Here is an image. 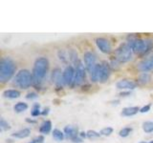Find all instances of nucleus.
Returning <instances> with one entry per match:
<instances>
[{"mask_svg": "<svg viewBox=\"0 0 153 143\" xmlns=\"http://www.w3.org/2000/svg\"><path fill=\"white\" fill-rule=\"evenodd\" d=\"M75 69L72 65L67 66L65 70L63 71V83L64 85H71L72 83L74 84L75 80Z\"/></svg>", "mask_w": 153, "mask_h": 143, "instance_id": "9", "label": "nucleus"}, {"mask_svg": "<svg viewBox=\"0 0 153 143\" xmlns=\"http://www.w3.org/2000/svg\"><path fill=\"white\" fill-rule=\"evenodd\" d=\"M90 78L92 82H99L102 78V64H97L90 74Z\"/></svg>", "mask_w": 153, "mask_h": 143, "instance_id": "14", "label": "nucleus"}, {"mask_svg": "<svg viewBox=\"0 0 153 143\" xmlns=\"http://www.w3.org/2000/svg\"><path fill=\"white\" fill-rule=\"evenodd\" d=\"M138 70L143 73H147L148 71L153 70V55L142 60L138 65Z\"/></svg>", "mask_w": 153, "mask_h": 143, "instance_id": "10", "label": "nucleus"}, {"mask_svg": "<svg viewBox=\"0 0 153 143\" xmlns=\"http://www.w3.org/2000/svg\"><path fill=\"white\" fill-rule=\"evenodd\" d=\"M86 133H87V138H89V139H95V138H99L100 137V133L96 132L94 130H88L87 132H86Z\"/></svg>", "mask_w": 153, "mask_h": 143, "instance_id": "26", "label": "nucleus"}, {"mask_svg": "<svg viewBox=\"0 0 153 143\" xmlns=\"http://www.w3.org/2000/svg\"><path fill=\"white\" fill-rule=\"evenodd\" d=\"M116 87L120 90H134L137 87V83L130 79H122L117 82Z\"/></svg>", "mask_w": 153, "mask_h": 143, "instance_id": "11", "label": "nucleus"}, {"mask_svg": "<svg viewBox=\"0 0 153 143\" xmlns=\"http://www.w3.org/2000/svg\"><path fill=\"white\" fill-rule=\"evenodd\" d=\"M14 83H16L19 88L24 89V90L30 88L31 85L33 84V74L30 73V71H28L26 69L20 70L16 74Z\"/></svg>", "mask_w": 153, "mask_h": 143, "instance_id": "4", "label": "nucleus"}, {"mask_svg": "<svg viewBox=\"0 0 153 143\" xmlns=\"http://www.w3.org/2000/svg\"><path fill=\"white\" fill-rule=\"evenodd\" d=\"M112 133H113V128L112 127H105V128L102 129L100 132V135L104 136H109Z\"/></svg>", "mask_w": 153, "mask_h": 143, "instance_id": "28", "label": "nucleus"}, {"mask_svg": "<svg viewBox=\"0 0 153 143\" xmlns=\"http://www.w3.org/2000/svg\"><path fill=\"white\" fill-rule=\"evenodd\" d=\"M27 109H28V105H27L26 103H24V102H17V103L13 106L14 112H16V113L25 112Z\"/></svg>", "mask_w": 153, "mask_h": 143, "instance_id": "21", "label": "nucleus"}, {"mask_svg": "<svg viewBox=\"0 0 153 143\" xmlns=\"http://www.w3.org/2000/svg\"><path fill=\"white\" fill-rule=\"evenodd\" d=\"M120 95H121V97H127V95H130V93L129 92H123V93H120Z\"/></svg>", "mask_w": 153, "mask_h": 143, "instance_id": "34", "label": "nucleus"}, {"mask_svg": "<svg viewBox=\"0 0 153 143\" xmlns=\"http://www.w3.org/2000/svg\"><path fill=\"white\" fill-rule=\"evenodd\" d=\"M0 129H1V131H8L11 129V126H10V124L5 120L4 118H1L0 119Z\"/></svg>", "mask_w": 153, "mask_h": 143, "instance_id": "27", "label": "nucleus"}, {"mask_svg": "<svg viewBox=\"0 0 153 143\" xmlns=\"http://www.w3.org/2000/svg\"><path fill=\"white\" fill-rule=\"evenodd\" d=\"M128 44L130 45L133 52L138 55H145L153 47V40L150 38H146V39L133 38V39H130Z\"/></svg>", "mask_w": 153, "mask_h": 143, "instance_id": "3", "label": "nucleus"}, {"mask_svg": "<svg viewBox=\"0 0 153 143\" xmlns=\"http://www.w3.org/2000/svg\"><path fill=\"white\" fill-rule=\"evenodd\" d=\"M140 109L137 106H134V107H126L123 109V111L121 113V114L123 116H135L136 114H138V112H140Z\"/></svg>", "mask_w": 153, "mask_h": 143, "instance_id": "16", "label": "nucleus"}, {"mask_svg": "<svg viewBox=\"0 0 153 143\" xmlns=\"http://www.w3.org/2000/svg\"><path fill=\"white\" fill-rule=\"evenodd\" d=\"M41 111H40V105L38 103H35L33 106L32 108V111H31V114L32 116H38L39 114H41Z\"/></svg>", "mask_w": 153, "mask_h": 143, "instance_id": "24", "label": "nucleus"}, {"mask_svg": "<svg viewBox=\"0 0 153 143\" xmlns=\"http://www.w3.org/2000/svg\"><path fill=\"white\" fill-rule=\"evenodd\" d=\"M26 98L27 99H36V98H37V94L36 93H29L26 95Z\"/></svg>", "mask_w": 153, "mask_h": 143, "instance_id": "30", "label": "nucleus"}, {"mask_svg": "<svg viewBox=\"0 0 153 143\" xmlns=\"http://www.w3.org/2000/svg\"><path fill=\"white\" fill-rule=\"evenodd\" d=\"M83 61H84V66L86 70H87L89 74H91V72L93 71L95 66L97 65V63H96V61H97L96 55L92 52H86L83 55Z\"/></svg>", "mask_w": 153, "mask_h": 143, "instance_id": "7", "label": "nucleus"}, {"mask_svg": "<svg viewBox=\"0 0 153 143\" xmlns=\"http://www.w3.org/2000/svg\"><path fill=\"white\" fill-rule=\"evenodd\" d=\"M150 108H151V105L150 104H147L146 106H143L140 109V113L142 114H146V113H148L150 111Z\"/></svg>", "mask_w": 153, "mask_h": 143, "instance_id": "29", "label": "nucleus"}, {"mask_svg": "<svg viewBox=\"0 0 153 143\" xmlns=\"http://www.w3.org/2000/svg\"><path fill=\"white\" fill-rule=\"evenodd\" d=\"M64 135L67 138H70V139H74V138L79 136V129L75 127V126H72V125H67L64 127V130H63Z\"/></svg>", "mask_w": 153, "mask_h": 143, "instance_id": "13", "label": "nucleus"}, {"mask_svg": "<svg viewBox=\"0 0 153 143\" xmlns=\"http://www.w3.org/2000/svg\"><path fill=\"white\" fill-rule=\"evenodd\" d=\"M52 81L57 87H61L63 85V73L59 68H56L52 73Z\"/></svg>", "mask_w": 153, "mask_h": 143, "instance_id": "12", "label": "nucleus"}, {"mask_svg": "<svg viewBox=\"0 0 153 143\" xmlns=\"http://www.w3.org/2000/svg\"><path fill=\"white\" fill-rule=\"evenodd\" d=\"M133 56V51L131 49L130 45L128 43H124L122 44L115 52V58L121 63H126L132 59Z\"/></svg>", "mask_w": 153, "mask_h": 143, "instance_id": "5", "label": "nucleus"}, {"mask_svg": "<svg viewBox=\"0 0 153 143\" xmlns=\"http://www.w3.org/2000/svg\"><path fill=\"white\" fill-rule=\"evenodd\" d=\"M48 70H49V60L46 57L41 56L36 59L32 72L33 85L37 86L41 84L48 73Z\"/></svg>", "mask_w": 153, "mask_h": 143, "instance_id": "1", "label": "nucleus"}, {"mask_svg": "<svg viewBox=\"0 0 153 143\" xmlns=\"http://www.w3.org/2000/svg\"><path fill=\"white\" fill-rule=\"evenodd\" d=\"M96 45L99 48V50L103 54H110L112 51V47L109 40L103 37H99L96 39Z\"/></svg>", "mask_w": 153, "mask_h": 143, "instance_id": "8", "label": "nucleus"}, {"mask_svg": "<svg viewBox=\"0 0 153 143\" xmlns=\"http://www.w3.org/2000/svg\"><path fill=\"white\" fill-rule=\"evenodd\" d=\"M143 130L146 133H153V121H146L143 123Z\"/></svg>", "mask_w": 153, "mask_h": 143, "instance_id": "23", "label": "nucleus"}, {"mask_svg": "<svg viewBox=\"0 0 153 143\" xmlns=\"http://www.w3.org/2000/svg\"><path fill=\"white\" fill-rule=\"evenodd\" d=\"M102 78H100V82H105L107 81L110 74H111V68H110V65L107 62H102Z\"/></svg>", "mask_w": 153, "mask_h": 143, "instance_id": "15", "label": "nucleus"}, {"mask_svg": "<svg viewBox=\"0 0 153 143\" xmlns=\"http://www.w3.org/2000/svg\"><path fill=\"white\" fill-rule=\"evenodd\" d=\"M52 130V122L50 120H45L41 123L39 127V133L43 135H48Z\"/></svg>", "mask_w": 153, "mask_h": 143, "instance_id": "19", "label": "nucleus"}, {"mask_svg": "<svg viewBox=\"0 0 153 143\" xmlns=\"http://www.w3.org/2000/svg\"><path fill=\"white\" fill-rule=\"evenodd\" d=\"M150 80V75L148 74L147 73H143L140 76H139V80L138 82L140 83L141 85H146L149 82Z\"/></svg>", "mask_w": 153, "mask_h": 143, "instance_id": "22", "label": "nucleus"}, {"mask_svg": "<svg viewBox=\"0 0 153 143\" xmlns=\"http://www.w3.org/2000/svg\"><path fill=\"white\" fill-rule=\"evenodd\" d=\"M21 95L20 92L17 90H6L3 92V97L6 98H10V99H16L18 98Z\"/></svg>", "mask_w": 153, "mask_h": 143, "instance_id": "18", "label": "nucleus"}, {"mask_svg": "<svg viewBox=\"0 0 153 143\" xmlns=\"http://www.w3.org/2000/svg\"><path fill=\"white\" fill-rule=\"evenodd\" d=\"M33 141H36V143H43V141H44V136H38L35 138V139H33Z\"/></svg>", "mask_w": 153, "mask_h": 143, "instance_id": "31", "label": "nucleus"}, {"mask_svg": "<svg viewBox=\"0 0 153 143\" xmlns=\"http://www.w3.org/2000/svg\"><path fill=\"white\" fill-rule=\"evenodd\" d=\"M140 143H146V141H141Z\"/></svg>", "mask_w": 153, "mask_h": 143, "instance_id": "37", "label": "nucleus"}, {"mask_svg": "<svg viewBox=\"0 0 153 143\" xmlns=\"http://www.w3.org/2000/svg\"><path fill=\"white\" fill-rule=\"evenodd\" d=\"M16 63L10 58L5 57L0 62V81L2 83H6L11 79L16 73Z\"/></svg>", "mask_w": 153, "mask_h": 143, "instance_id": "2", "label": "nucleus"}, {"mask_svg": "<svg viewBox=\"0 0 153 143\" xmlns=\"http://www.w3.org/2000/svg\"><path fill=\"white\" fill-rule=\"evenodd\" d=\"M79 137L82 139V138H85L87 137V133H86V132H80L79 133Z\"/></svg>", "mask_w": 153, "mask_h": 143, "instance_id": "33", "label": "nucleus"}, {"mask_svg": "<svg viewBox=\"0 0 153 143\" xmlns=\"http://www.w3.org/2000/svg\"><path fill=\"white\" fill-rule=\"evenodd\" d=\"M26 121L28 123H36V120H33V119H30V118H26Z\"/></svg>", "mask_w": 153, "mask_h": 143, "instance_id": "35", "label": "nucleus"}, {"mask_svg": "<svg viewBox=\"0 0 153 143\" xmlns=\"http://www.w3.org/2000/svg\"><path fill=\"white\" fill-rule=\"evenodd\" d=\"M49 111H50V109L47 107V108H45L44 110H43L42 113H41V114H42V116H47V114H49Z\"/></svg>", "mask_w": 153, "mask_h": 143, "instance_id": "32", "label": "nucleus"}, {"mask_svg": "<svg viewBox=\"0 0 153 143\" xmlns=\"http://www.w3.org/2000/svg\"><path fill=\"white\" fill-rule=\"evenodd\" d=\"M52 135H53V138H54L55 140L59 141V142L62 141V140L64 139V137H65L64 133L61 132L60 130H59V129H54V131H53Z\"/></svg>", "mask_w": 153, "mask_h": 143, "instance_id": "20", "label": "nucleus"}, {"mask_svg": "<svg viewBox=\"0 0 153 143\" xmlns=\"http://www.w3.org/2000/svg\"><path fill=\"white\" fill-rule=\"evenodd\" d=\"M28 143H36V141H33H33H31V142H28Z\"/></svg>", "mask_w": 153, "mask_h": 143, "instance_id": "36", "label": "nucleus"}, {"mask_svg": "<svg viewBox=\"0 0 153 143\" xmlns=\"http://www.w3.org/2000/svg\"><path fill=\"white\" fill-rule=\"evenodd\" d=\"M148 143H153V140H152V141H150V142H148Z\"/></svg>", "mask_w": 153, "mask_h": 143, "instance_id": "38", "label": "nucleus"}, {"mask_svg": "<svg viewBox=\"0 0 153 143\" xmlns=\"http://www.w3.org/2000/svg\"><path fill=\"white\" fill-rule=\"evenodd\" d=\"M75 80H74V84L73 85H76L79 86L81 85L85 80L86 77V68L83 65V63L81 61L78 60L75 62Z\"/></svg>", "mask_w": 153, "mask_h": 143, "instance_id": "6", "label": "nucleus"}, {"mask_svg": "<svg viewBox=\"0 0 153 143\" xmlns=\"http://www.w3.org/2000/svg\"><path fill=\"white\" fill-rule=\"evenodd\" d=\"M132 132V128L130 127H124L123 128L121 131L119 132V136L121 137H126L130 135V133Z\"/></svg>", "mask_w": 153, "mask_h": 143, "instance_id": "25", "label": "nucleus"}, {"mask_svg": "<svg viewBox=\"0 0 153 143\" xmlns=\"http://www.w3.org/2000/svg\"><path fill=\"white\" fill-rule=\"evenodd\" d=\"M31 133V130L29 128H24L22 130H19L16 133H12V136L13 137H16V138H20V139H23V138H26L30 136Z\"/></svg>", "mask_w": 153, "mask_h": 143, "instance_id": "17", "label": "nucleus"}]
</instances>
